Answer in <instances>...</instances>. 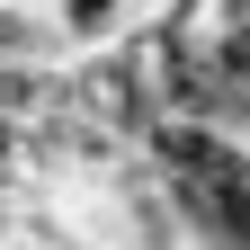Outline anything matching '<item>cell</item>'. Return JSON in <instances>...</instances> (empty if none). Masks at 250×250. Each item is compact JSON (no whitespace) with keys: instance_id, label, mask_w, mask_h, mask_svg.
<instances>
[{"instance_id":"cell-1","label":"cell","mask_w":250,"mask_h":250,"mask_svg":"<svg viewBox=\"0 0 250 250\" xmlns=\"http://www.w3.org/2000/svg\"><path fill=\"white\" fill-rule=\"evenodd\" d=\"M143 161L161 170L179 224H188V250H250V134L161 116L143 134Z\"/></svg>"},{"instance_id":"cell-2","label":"cell","mask_w":250,"mask_h":250,"mask_svg":"<svg viewBox=\"0 0 250 250\" xmlns=\"http://www.w3.org/2000/svg\"><path fill=\"white\" fill-rule=\"evenodd\" d=\"M62 99H72V107H89L107 134H125L134 152H143V134H152V125H161V89H152V72H143V54H134V45L72 54V62H62Z\"/></svg>"},{"instance_id":"cell-3","label":"cell","mask_w":250,"mask_h":250,"mask_svg":"<svg viewBox=\"0 0 250 250\" xmlns=\"http://www.w3.org/2000/svg\"><path fill=\"white\" fill-rule=\"evenodd\" d=\"M54 18H62V62H72V54L125 45L143 27V0H54Z\"/></svg>"},{"instance_id":"cell-4","label":"cell","mask_w":250,"mask_h":250,"mask_svg":"<svg viewBox=\"0 0 250 250\" xmlns=\"http://www.w3.org/2000/svg\"><path fill=\"white\" fill-rule=\"evenodd\" d=\"M0 62H62L54 0H0Z\"/></svg>"},{"instance_id":"cell-5","label":"cell","mask_w":250,"mask_h":250,"mask_svg":"<svg viewBox=\"0 0 250 250\" xmlns=\"http://www.w3.org/2000/svg\"><path fill=\"white\" fill-rule=\"evenodd\" d=\"M62 99V62H0V116L9 125H36Z\"/></svg>"},{"instance_id":"cell-6","label":"cell","mask_w":250,"mask_h":250,"mask_svg":"<svg viewBox=\"0 0 250 250\" xmlns=\"http://www.w3.org/2000/svg\"><path fill=\"white\" fill-rule=\"evenodd\" d=\"M0 197H45V188H36V170H27V125H9V116H0Z\"/></svg>"}]
</instances>
